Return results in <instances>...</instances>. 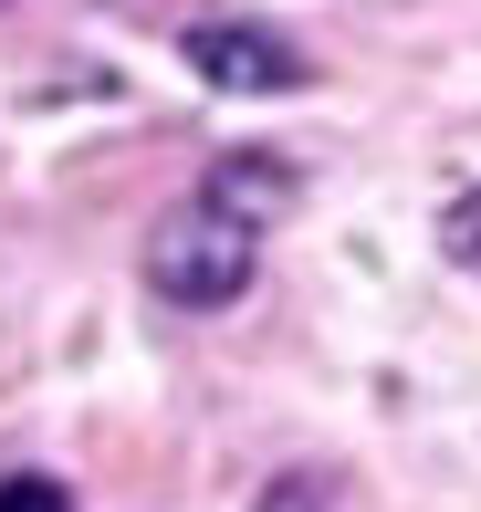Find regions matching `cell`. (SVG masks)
Listing matches in <instances>:
<instances>
[{
    "label": "cell",
    "mask_w": 481,
    "mask_h": 512,
    "mask_svg": "<svg viewBox=\"0 0 481 512\" xmlns=\"http://www.w3.org/2000/svg\"><path fill=\"white\" fill-rule=\"evenodd\" d=\"M210 209H231V220H272V209L293 199V157H262V147H241V157H220L210 168V189H199Z\"/></svg>",
    "instance_id": "3957f363"
},
{
    "label": "cell",
    "mask_w": 481,
    "mask_h": 512,
    "mask_svg": "<svg viewBox=\"0 0 481 512\" xmlns=\"http://www.w3.org/2000/svg\"><path fill=\"white\" fill-rule=\"evenodd\" d=\"M251 272H262L251 220H231V209H210V199H178L168 220L147 230V283H157V304H178V314H231L251 293Z\"/></svg>",
    "instance_id": "6da1fadb"
},
{
    "label": "cell",
    "mask_w": 481,
    "mask_h": 512,
    "mask_svg": "<svg viewBox=\"0 0 481 512\" xmlns=\"http://www.w3.org/2000/svg\"><path fill=\"white\" fill-rule=\"evenodd\" d=\"M178 53H189L220 95H293V84H314V63L293 53L283 32H262V21H189Z\"/></svg>",
    "instance_id": "7a4b0ae2"
},
{
    "label": "cell",
    "mask_w": 481,
    "mask_h": 512,
    "mask_svg": "<svg viewBox=\"0 0 481 512\" xmlns=\"http://www.w3.org/2000/svg\"><path fill=\"white\" fill-rule=\"evenodd\" d=\"M0 512H74V492L42 471H0Z\"/></svg>",
    "instance_id": "277c9868"
},
{
    "label": "cell",
    "mask_w": 481,
    "mask_h": 512,
    "mask_svg": "<svg viewBox=\"0 0 481 512\" xmlns=\"http://www.w3.org/2000/svg\"><path fill=\"white\" fill-rule=\"evenodd\" d=\"M251 512H335V492H325L314 471H283V481H262V502H251Z\"/></svg>",
    "instance_id": "5b68a950"
}]
</instances>
